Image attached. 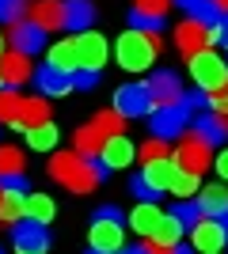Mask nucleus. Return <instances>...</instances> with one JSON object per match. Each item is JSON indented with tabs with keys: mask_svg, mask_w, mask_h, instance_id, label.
I'll return each mask as SVG.
<instances>
[{
	"mask_svg": "<svg viewBox=\"0 0 228 254\" xmlns=\"http://www.w3.org/2000/svg\"><path fill=\"white\" fill-rule=\"evenodd\" d=\"M190 247H194L198 254H221L228 247L225 220H217V216H202V220L190 228Z\"/></svg>",
	"mask_w": 228,
	"mask_h": 254,
	"instance_id": "nucleus-8",
	"label": "nucleus"
},
{
	"mask_svg": "<svg viewBox=\"0 0 228 254\" xmlns=\"http://www.w3.org/2000/svg\"><path fill=\"white\" fill-rule=\"evenodd\" d=\"M171 159L183 171H190V175H202V171L213 167V148H209L206 140H198L194 133H186V137L179 140V148L171 152Z\"/></svg>",
	"mask_w": 228,
	"mask_h": 254,
	"instance_id": "nucleus-7",
	"label": "nucleus"
},
{
	"mask_svg": "<svg viewBox=\"0 0 228 254\" xmlns=\"http://www.w3.org/2000/svg\"><path fill=\"white\" fill-rule=\"evenodd\" d=\"M34 84H38V91H42V95H65L69 87H73V80H69L65 72L50 68V64H42V68L34 72Z\"/></svg>",
	"mask_w": 228,
	"mask_h": 254,
	"instance_id": "nucleus-26",
	"label": "nucleus"
},
{
	"mask_svg": "<svg viewBox=\"0 0 228 254\" xmlns=\"http://www.w3.org/2000/svg\"><path fill=\"white\" fill-rule=\"evenodd\" d=\"M152 110H156V103L149 95V84H122L114 91V114L118 118L137 122V118H149Z\"/></svg>",
	"mask_w": 228,
	"mask_h": 254,
	"instance_id": "nucleus-4",
	"label": "nucleus"
},
{
	"mask_svg": "<svg viewBox=\"0 0 228 254\" xmlns=\"http://www.w3.org/2000/svg\"><path fill=\"white\" fill-rule=\"evenodd\" d=\"M175 171H179V163H175L171 156H160V159H149L141 175L152 182V186H156V190H167V186H171V175H175Z\"/></svg>",
	"mask_w": 228,
	"mask_h": 254,
	"instance_id": "nucleus-24",
	"label": "nucleus"
},
{
	"mask_svg": "<svg viewBox=\"0 0 228 254\" xmlns=\"http://www.w3.org/2000/svg\"><path fill=\"white\" fill-rule=\"evenodd\" d=\"M95 122L103 129H107V133H122V126H126V122H122L118 114H114V110H103V114H95Z\"/></svg>",
	"mask_w": 228,
	"mask_h": 254,
	"instance_id": "nucleus-41",
	"label": "nucleus"
},
{
	"mask_svg": "<svg viewBox=\"0 0 228 254\" xmlns=\"http://www.w3.org/2000/svg\"><path fill=\"white\" fill-rule=\"evenodd\" d=\"M76 46V68H95L103 72V64H107V38L99 31H80L73 38Z\"/></svg>",
	"mask_w": 228,
	"mask_h": 254,
	"instance_id": "nucleus-10",
	"label": "nucleus"
},
{
	"mask_svg": "<svg viewBox=\"0 0 228 254\" xmlns=\"http://www.w3.org/2000/svg\"><path fill=\"white\" fill-rule=\"evenodd\" d=\"M183 235H186V228L179 224V216H175V212H163L160 228H156V235H152V243H156V247H175Z\"/></svg>",
	"mask_w": 228,
	"mask_h": 254,
	"instance_id": "nucleus-29",
	"label": "nucleus"
},
{
	"mask_svg": "<svg viewBox=\"0 0 228 254\" xmlns=\"http://www.w3.org/2000/svg\"><path fill=\"white\" fill-rule=\"evenodd\" d=\"M175 46L190 57V53L198 50H206V23H198V19H186L179 31H175Z\"/></svg>",
	"mask_w": 228,
	"mask_h": 254,
	"instance_id": "nucleus-23",
	"label": "nucleus"
},
{
	"mask_svg": "<svg viewBox=\"0 0 228 254\" xmlns=\"http://www.w3.org/2000/svg\"><path fill=\"white\" fill-rule=\"evenodd\" d=\"M198 205H202V216H217L225 220L228 216V186L225 182H209L198 190Z\"/></svg>",
	"mask_w": 228,
	"mask_h": 254,
	"instance_id": "nucleus-18",
	"label": "nucleus"
},
{
	"mask_svg": "<svg viewBox=\"0 0 228 254\" xmlns=\"http://www.w3.org/2000/svg\"><path fill=\"white\" fill-rule=\"evenodd\" d=\"M225 232H228V216H225Z\"/></svg>",
	"mask_w": 228,
	"mask_h": 254,
	"instance_id": "nucleus-52",
	"label": "nucleus"
},
{
	"mask_svg": "<svg viewBox=\"0 0 228 254\" xmlns=\"http://www.w3.org/2000/svg\"><path fill=\"white\" fill-rule=\"evenodd\" d=\"M87 254H107V251H95V247H87Z\"/></svg>",
	"mask_w": 228,
	"mask_h": 254,
	"instance_id": "nucleus-50",
	"label": "nucleus"
},
{
	"mask_svg": "<svg viewBox=\"0 0 228 254\" xmlns=\"http://www.w3.org/2000/svg\"><path fill=\"white\" fill-rule=\"evenodd\" d=\"M167 8H171V0H137V4H133V11H130L133 31L160 34L163 19H167Z\"/></svg>",
	"mask_w": 228,
	"mask_h": 254,
	"instance_id": "nucleus-12",
	"label": "nucleus"
},
{
	"mask_svg": "<svg viewBox=\"0 0 228 254\" xmlns=\"http://www.w3.org/2000/svg\"><path fill=\"white\" fill-rule=\"evenodd\" d=\"M221 122H225V129H228V114H221Z\"/></svg>",
	"mask_w": 228,
	"mask_h": 254,
	"instance_id": "nucleus-51",
	"label": "nucleus"
},
{
	"mask_svg": "<svg viewBox=\"0 0 228 254\" xmlns=\"http://www.w3.org/2000/svg\"><path fill=\"white\" fill-rule=\"evenodd\" d=\"M46 64H50V68H57V72H65V76H73V68H76V46H73V38H65V42L50 46V53H46Z\"/></svg>",
	"mask_w": 228,
	"mask_h": 254,
	"instance_id": "nucleus-27",
	"label": "nucleus"
},
{
	"mask_svg": "<svg viewBox=\"0 0 228 254\" xmlns=\"http://www.w3.org/2000/svg\"><path fill=\"white\" fill-rule=\"evenodd\" d=\"M130 193L137 197V201H160V197H163V190H156L145 175H133V179H130Z\"/></svg>",
	"mask_w": 228,
	"mask_h": 254,
	"instance_id": "nucleus-36",
	"label": "nucleus"
},
{
	"mask_svg": "<svg viewBox=\"0 0 228 254\" xmlns=\"http://www.w3.org/2000/svg\"><path fill=\"white\" fill-rule=\"evenodd\" d=\"M31 23L42 31H65V4L61 0H34L31 8Z\"/></svg>",
	"mask_w": 228,
	"mask_h": 254,
	"instance_id": "nucleus-17",
	"label": "nucleus"
},
{
	"mask_svg": "<svg viewBox=\"0 0 228 254\" xmlns=\"http://www.w3.org/2000/svg\"><path fill=\"white\" fill-rule=\"evenodd\" d=\"M156 53H160V34H149V31H126L114 42V57L126 72H145L152 68L156 61Z\"/></svg>",
	"mask_w": 228,
	"mask_h": 254,
	"instance_id": "nucleus-2",
	"label": "nucleus"
},
{
	"mask_svg": "<svg viewBox=\"0 0 228 254\" xmlns=\"http://www.w3.org/2000/svg\"><path fill=\"white\" fill-rule=\"evenodd\" d=\"M137 156H141L145 163H149V159H160V156H171V144L163 137H152V140H145L141 148H137Z\"/></svg>",
	"mask_w": 228,
	"mask_h": 254,
	"instance_id": "nucleus-37",
	"label": "nucleus"
},
{
	"mask_svg": "<svg viewBox=\"0 0 228 254\" xmlns=\"http://www.w3.org/2000/svg\"><path fill=\"white\" fill-rule=\"evenodd\" d=\"M107 137H114V133H107L99 122H87L84 129H76V133H73V152H80V156H87V159H95L99 144H103Z\"/></svg>",
	"mask_w": 228,
	"mask_h": 254,
	"instance_id": "nucleus-19",
	"label": "nucleus"
},
{
	"mask_svg": "<svg viewBox=\"0 0 228 254\" xmlns=\"http://www.w3.org/2000/svg\"><path fill=\"white\" fill-rule=\"evenodd\" d=\"M65 4V31H91L95 4L91 0H61Z\"/></svg>",
	"mask_w": 228,
	"mask_h": 254,
	"instance_id": "nucleus-21",
	"label": "nucleus"
},
{
	"mask_svg": "<svg viewBox=\"0 0 228 254\" xmlns=\"http://www.w3.org/2000/svg\"><path fill=\"white\" fill-rule=\"evenodd\" d=\"M54 212H57V205H54L50 193H27V216H31V220L50 224V220H54Z\"/></svg>",
	"mask_w": 228,
	"mask_h": 254,
	"instance_id": "nucleus-31",
	"label": "nucleus"
},
{
	"mask_svg": "<svg viewBox=\"0 0 228 254\" xmlns=\"http://www.w3.org/2000/svg\"><path fill=\"white\" fill-rule=\"evenodd\" d=\"M8 42H11V50H15V53H23V57H34V53L46 46V31H42V27H34L31 19H19V23H11Z\"/></svg>",
	"mask_w": 228,
	"mask_h": 254,
	"instance_id": "nucleus-14",
	"label": "nucleus"
},
{
	"mask_svg": "<svg viewBox=\"0 0 228 254\" xmlns=\"http://www.w3.org/2000/svg\"><path fill=\"white\" fill-rule=\"evenodd\" d=\"M179 103H183L190 114H202V110L209 106V95L202 91V87H194V91H183V99H179Z\"/></svg>",
	"mask_w": 228,
	"mask_h": 254,
	"instance_id": "nucleus-40",
	"label": "nucleus"
},
{
	"mask_svg": "<svg viewBox=\"0 0 228 254\" xmlns=\"http://www.w3.org/2000/svg\"><path fill=\"white\" fill-rule=\"evenodd\" d=\"M27 171V156L15 152V144L0 148V179H11V175H23Z\"/></svg>",
	"mask_w": 228,
	"mask_h": 254,
	"instance_id": "nucleus-33",
	"label": "nucleus"
},
{
	"mask_svg": "<svg viewBox=\"0 0 228 254\" xmlns=\"http://www.w3.org/2000/svg\"><path fill=\"white\" fill-rule=\"evenodd\" d=\"M19 106H23V99L15 95V87H0V126L15 129V122H19Z\"/></svg>",
	"mask_w": 228,
	"mask_h": 254,
	"instance_id": "nucleus-32",
	"label": "nucleus"
},
{
	"mask_svg": "<svg viewBox=\"0 0 228 254\" xmlns=\"http://www.w3.org/2000/svg\"><path fill=\"white\" fill-rule=\"evenodd\" d=\"M4 46H8V42H4V34H0V57H4Z\"/></svg>",
	"mask_w": 228,
	"mask_h": 254,
	"instance_id": "nucleus-49",
	"label": "nucleus"
},
{
	"mask_svg": "<svg viewBox=\"0 0 228 254\" xmlns=\"http://www.w3.org/2000/svg\"><path fill=\"white\" fill-rule=\"evenodd\" d=\"M167 254H194V247H186V243H175Z\"/></svg>",
	"mask_w": 228,
	"mask_h": 254,
	"instance_id": "nucleus-47",
	"label": "nucleus"
},
{
	"mask_svg": "<svg viewBox=\"0 0 228 254\" xmlns=\"http://www.w3.org/2000/svg\"><path fill=\"white\" fill-rule=\"evenodd\" d=\"M0 190H19V193H27V179H23V175H11V179H0Z\"/></svg>",
	"mask_w": 228,
	"mask_h": 254,
	"instance_id": "nucleus-43",
	"label": "nucleus"
},
{
	"mask_svg": "<svg viewBox=\"0 0 228 254\" xmlns=\"http://www.w3.org/2000/svg\"><path fill=\"white\" fill-rule=\"evenodd\" d=\"M160 216L163 212L156 209V201H137V209L130 212V228L141 235V239H152L156 228H160Z\"/></svg>",
	"mask_w": 228,
	"mask_h": 254,
	"instance_id": "nucleus-20",
	"label": "nucleus"
},
{
	"mask_svg": "<svg viewBox=\"0 0 228 254\" xmlns=\"http://www.w3.org/2000/svg\"><path fill=\"white\" fill-rule=\"evenodd\" d=\"M209 106H217V114H228V84L209 95Z\"/></svg>",
	"mask_w": 228,
	"mask_h": 254,
	"instance_id": "nucleus-42",
	"label": "nucleus"
},
{
	"mask_svg": "<svg viewBox=\"0 0 228 254\" xmlns=\"http://www.w3.org/2000/svg\"><path fill=\"white\" fill-rule=\"evenodd\" d=\"M171 212L179 216V224H183L186 232H190V228L202 220V205H198V197H179V205H175Z\"/></svg>",
	"mask_w": 228,
	"mask_h": 254,
	"instance_id": "nucleus-34",
	"label": "nucleus"
},
{
	"mask_svg": "<svg viewBox=\"0 0 228 254\" xmlns=\"http://www.w3.org/2000/svg\"><path fill=\"white\" fill-rule=\"evenodd\" d=\"M186 133H194L198 140H206L209 148H217V144H225V137H228V129H225V122H221V114H190V129Z\"/></svg>",
	"mask_w": 228,
	"mask_h": 254,
	"instance_id": "nucleus-16",
	"label": "nucleus"
},
{
	"mask_svg": "<svg viewBox=\"0 0 228 254\" xmlns=\"http://www.w3.org/2000/svg\"><path fill=\"white\" fill-rule=\"evenodd\" d=\"M225 19H228V15H225Z\"/></svg>",
	"mask_w": 228,
	"mask_h": 254,
	"instance_id": "nucleus-53",
	"label": "nucleus"
},
{
	"mask_svg": "<svg viewBox=\"0 0 228 254\" xmlns=\"http://www.w3.org/2000/svg\"><path fill=\"white\" fill-rule=\"evenodd\" d=\"M171 4H179V8H183L190 19L206 23V27L221 19V11H217V4H213V0H171Z\"/></svg>",
	"mask_w": 228,
	"mask_h": 254,
	"instance_id": "nucleus-30",
	"label": "nucleus"
},
{
	"mask_svg": "<svg viewBox=\"0 0 228 254\" xmlns=\"http://www.w3.org/2000/svg\"><path fill=\"white\" fill-rule=\"evenodd\" d=\"M42 122H54L50 118V103H46V95H34V99H23L19 106V122H15V129H27L31 126H42Z\"/></svg>",
	"mask_w": 228,
	"mask_h": 254,
	"instance_id": "nucleus-22",
	"label": "nucleus"
},
{
	"mask_svg": "<svg viewBox=\"0 0 228 254\" xmlns=\"http://www.w3.org/2000/svg\"><path fill=\"white\" fill-rule=\"evenodd\" d=\"M190 76H194V84L202 87L206 95H213V91H221V87L228 84V61L213 46H206V50L190 53Z\"/></svg>",
	"mask_w": 228,
	"mask_h": 254,
	"instance_id": "nucleus-3",
	"label": "nucleus"
},
{
	"mask_svg": "<svg viewBox=\"0 0 228 254\" xmlns=\"http://www.w3.org/2000/svg\"><path fill=\"white\" fill-rule=\"evenodd\" d=\"M50 175L73 193H91L99 182L107 179V171L99 167V159H87L80 152H54L50 156Z\"/></svg>",
	"mask_w": 228,
	"mask_h": 254,
	"instance_id": "nucleus-1",
	"label": "nucleus"
},
{
	"mask_svg": "<svg viewBox=\"0 0 228 254\" xmlns=\"http://www.w3.org/2000/svg\"><path fill=\"white\" fill-rule=\"evenodd\" d=\"M213 4H217V11H221V15H228V0H213Z\"/></svg>",
	"mask_w": 228,
	"mask_h": 254,
	"instance_id": "nucleus-48",
	"label": "nucleus"
},
{
	"mask_svg": "<svg viewBox=\"0 0 228 254\" xmlns=\"http://www.w3.org/2000/svg\"><path fill=\"white\" fill-rule=\"evenodd\" d=\"M0 254H4V251H0Z\"/></svg>",
	"mask_w": 228,
	"mask_h": 254,
	"instance_id": "nucleus-54",
	"label": "nucleus"
},
{
	"mask_svg": "<svg viewBox=\"0 0 228 254\" xmlns=\"http://www.w3.org/2000/svg\"><path fill=\"white\" fill-rule=\"evenodd\" d=\"M152 137H163V140H175L183 137L186 129H190V110H186L183 103H167V106H156L152 110Z\"/></svg>",
	"mask_w": 228,
	"mask_h": 254,
	"instance_id": "nucleus-5",
	"label": "nucleus"
},
{
	"mask_svg": "<svg viewBox=\"0 0 228 254\" xmlns=\"http://www.w3.org/2000/svg\"><path fill=\"white\" fill-rule=\"evenodd\" d=\"M23 15H27V0H0V19L8 23H19Z\"/></svg>",
	"mask_w": 228,
	"mask_h": 254,
	"instance_id": "nucleus-38",
	"label": "nucleus"
},
{
	"mask_svg": "<svg viewBox=\"0 0 228 254\" xmlns=\"http://www.w3.org/2000/svg\"><path fill=\"white\" fill-rule=\"evenodd\" d=\"M221 254H225V251H221Z\"/></svg>",
	"mask_w": 228,
	"mask_h": 254,
	"instance_id": "nucleus-56",
	"label": "nucleus"
},
{
	"mask_svg": "<svg viewBox=\"0 0 228 254\" xmlns=\"http://www.w3.org/2000/svg\"><path fill=\"white\" fill-rule=\"evenodd\" d=\"M31 76H34L31 57H23V53H15V50L0 57V84H4V87H15V91H19Z\"/></svg>",
	"mask_w": 228,
	"mask_h": 254,
	"instance_id": "nucleus-15",
	"label": "nucleus"
},
{
	"mask_svg": "<svg viewBox=\"0 0 228 254\" xmlns=\"http://www.w3.org/2000/svg\"><path fill=\"white\" fill-rule=\"evenodd\" d=\"M69 80H73L76 91H91V87L99 84V72H95V68H73V76H69Z\"/></svg>",
	"mask_w": 228,
	"mask_h": 254,
	"instance_id": "nucleus-39",
	"label": "nucleus"
},
{
	"mask_svg": "<svg viewBox=\"0 0 228 254\" xmlns=\"http://www.w3.org/2000/svg\"><path fill=\"white\" fill-rule=\"evenodd\" d=\"M198 179H202V175H190V171L179 167V171L171 175V186H167V190L179 193V197H194V193H198Z\"/></svg>",
	"mask_w": 228,
	"mask_h": 254,
	"instance_id": "nucleus-35",
	"label": "nucleus"
},
{
	"mask_svg": "<svg viewBox=\"0 0 228 254\" xmlns=\"http://www.w3.org/2000/svg\"><path fill=\"white\" fill-rule=\"evenodd\" d=\"M91 247L107 254H118L126 247V220H107V216H95L91 220V232H87Z\"/></svg>",
	"mask_w": 228,
	"mask_h": 254,
	"instance_id": "nucleus-11",
	"label": "nucleus"
},
{
	"mask_svg": "<svg viewBox=\"0 0 228 254\" xmlns=\"http://www.w3.org/2000/svg\"><path fill=\"white\" fill-rule=\"evenodd\" d=\"M149 95L156 106H167V103H179L183 99V80H179V72H171V68H160V72L149 76Z\"/></svg>",
	"mask_w": 228,
	"mask_h": 254,
	"instance_id": "nucleus-13",
	"label": "nucleus"
},
{
	"mask_svg": "<svg viewBox=\"0 0 228 254\" xmlns=\"http://www.w3.org/2000/svg\"><path fill=\"white\" fill-rule=\"evenodd\" d=\"M133 156H137V144H133L126 133H114V137H107L103 144H99V152H95V159H99V167L107 171H122V167H130L133 163Z\"/></svg>",
	"mask_w": 228,
	"mask_h": 254,
	"instance_id": "nucleus-9",
	"label": "nucleus"
},
{
	"mask_svg": "<svg viewBox=\"0 0 228 254\" xmlns=\"http://www.w3.org/2000/svg\"><path fill=\"white\" fill-rule=\"evenodd\" d=\"M0 87H4V84H0Z\"/></svg>",
	"mask_w": 228,
	"mask_h": 254,
	"instance_id": "nucleus-55",
	"label": "nucleus"
},
{
	"mask_svg": "<svg viewBox=\"0 0 228 254\" xmlns=\"http://www.w3.org/2000/svg\"><path fill=\"white\" fill-rule=\"evenodd\" d=\"M57 140H61V133H57L54 122H42V126L27 129V148H31V152H54Z\"/></svg>",
	"mask_w": 228,
	"mask_h": 254,
	"instance_id": "nucleus-25",
	"label": "nucleus"
},
{
	"mask_svg": "<svg viewBox=\"0 0 228 254\" xmlns=\"http://www.w3.org/2000/svg\"><path fill=\"white\" fill-rule=\"evenodd\" d=\"M95 216H107V220H122V209H118V205H103V209H95Z\"/></svg>",
	"mask_w": 228,
	"mask_h": 254,
	"instance_id": "nucleus-45",
	"label": "nucleus"
},
{
	"mask_svg": "<svg viewBox=\"0 0 228 254\" xmlns=\"http://www.w3.org/2000/svg\"><path fill=\"white\" fill-rule=\"evenodd\" d=\"M11 247H15V254H46L50 251V228L23 216L11 224Z\"/></svg>",
	"mask_w": 228,
	"mask_h": 254,
	"instance_id": "nucleus-6",
	"label": "nucleus"
},
{
	"mask_svg": "<svg viewBox=\"0 0 228 254\" xmlns=\"http://www.w3.org/2000/svg\"><path fill=\"white\" fill-rule=\"evenodd\" d=\"M118 254H152V251H149V243H126Z\"/></svg>",
	"mask_w": 228,
	"mask_h": 254,
	"instance_id": "nucleus-46",
	"label": "nucleus"
},
{
	"mask_svg": "<svg viewBox=\"0 0 228 254\" xmlns=\"http://www.w3.org/2000/svg\"><path fill=\"white\" fill-rule=\"evenodd\" d=\"M213 167H217L221 182H228V148H225V152H217V156H213Z\"/></svg>",
	"mask_w": 228,
	"mask_h": 254,
	"instance_id": "nucleus-44",
	"label": "nucleus"
},
{
	"mask_svg": "<svg viewBox=\"0 0 228 254\" xmlns=\"http://www.w3.org/2000/svg\"><path fill=\"white\" fill-rule=\"evenodd\" d=\"M27 216V193L19 190H0V220L4 224H15Z\"/></svg>",
	"mask_w": 228,
	"mask_h": 254,
	"instance_id": "nucleus-28",
	"label": "nucleus"
}]
</instances>
